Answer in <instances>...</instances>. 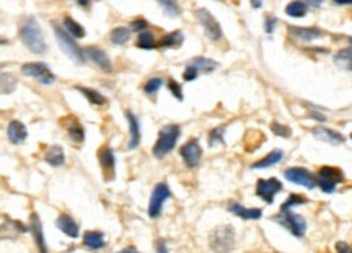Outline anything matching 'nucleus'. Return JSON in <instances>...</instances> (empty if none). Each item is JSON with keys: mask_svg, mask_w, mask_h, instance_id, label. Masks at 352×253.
Segmentation results:
<instances>
[{"mask_svg": "<svg viewBox=\"0 0 352 253\" xmlns=\"http://www.w3.org/2000/svg\"><path fill=\"white\" fill-rule=\"evenodd\" d=\"M20 38H22L23 44L34 54H44L47 49V44L44 41V33L43 28L39 26L38 20L34 17H25L20 22Z\"/></svg>", "mask_w": 352, "mask_h": 253, "instance_id": "1", "label": "nucleus"}, {"mask_svg": "<svg viewBox=\"0 0 352 253\" xmlns=\"http://www.w3.org/2000/svg\"><path fill=\"white\" fill-rule=\"evenodd\" d=\"M179 136H181V128L178 124H167L160 129L155 146L152 149L157 159H163L165 155H168L175 149Z\"/></svg>", "mask_w": 352, "mask_h": 253, "instance_id": "2", "label": "nucleus"}, {"mask_svg": "<svg viewBox=\"0 0 352 253\" xmlns=\"http://www.w3.org/2000/svg\"><path fill=\"white\" fill-rule=\"evenodd\" d=\"M209 247L216 253H230L235 247V229L230 224L216 227L209 235Z\"/></svg>", "mask_w": 352, "mask_h": 253, "instance_id": "3", "label": "nucleus"}, {"mask_svg": "<svg viewBox=\"0 0 352 253\" xmlns=\"http://www.w3.org/2000/svg\"><path fill=\"white\" fill-rule=\"evenodd\" d=\"M54 33H56V38H57V43L60 46V49L64 51L68 57L72 60H75L77 64H85L87 62V57H85V52L84 49L75 43V39L72 36L67 35V31L64 30V26H60L59 23L54 22Z\"/></svg>", "mask_w": 352, "mask_h": 253, "instance_id": "4", "label": "nucleus"}, {"mask_svg": "<svg viewBox=\"0 0 352 253\" xmlns=\"http://www.w3.org/2000/svg\"><path fill=\"white\" fill-rule=\"evenodd\" d=\"M344 180L341 168L336 167H321L316 175V186H320L323 193H334L336 186Z\"/></svg>", "mask_w": 352, "mask_h": 253, "instance_id": "5", "label": "nucleus"}, {"mask_svg": "<svg viewBox=\"0 0 352 253\" xmlns=\"http://www.w3.org/2000/svg\"><path fill=\"white\" fill-rule=\"evenodd\" d=\"M274 221L279 222L280 225H284V227L297 238H302L307 232L305 219L300 214L292 213V211H289V213H279L277 216H274Z\"/></svg>", "mask_w": 352, "mask_h": 253, "instance_id": "6", "label": "nucleus"}, {"mask_svg": "<svg viewBox=\"0 0 352 253\" xmlns=\"http://www.w3.org/2000/svg\"><path fill=\"white\" fill-rule=\"evenodd\" d=\"M22 72L28 77H33L41 85H52L56 82V75L44 62H26L22 66Z\"/></svg>", "mask_w": 352, "mask_h": 253, "instance_id": "7", "label": "nucleus"}, {"mask_svg": "<svg viewBox=\"0 0 352 253\" xmlns=\"http://www.w3.org/2000/svg\"><path fill=\"white\" fill-rule=\"evenodd\" d=\"M171 198V191L168 188L167 183H158L157 186L152 191V196H150V203H149V216L152 219H157L160 217L162 214V209H163V204L165 201H168Z\"/></svg>", "mask_w": 352, "mask_h": 253, "instance_id": "8", "label": "nucleus"}, {"mask_svg": "<svg viewBox=\"0 0 352 253\" xmlns=\"http://www.w3.org/2000/svg\"><path fill=\"white\" fill-rule=\"evenodd\" d=\"M196 18L197 22L202 25L205 36L210 41H219L222 39V28H220V23L217 22L214 15L205 9H197L196 10Z\"/></svg>", "mask_w": 352, "mask_h": 253, "instance_id": "9", "label": "nucleus"}, {"mask_svg": "<svg viewBox=\"0 0 352 253\" xmlns=\"http://www.w3.org/2000/svg\"><path fill=\"white\" fill-rule=\"evenodd\" d=\"M179 155L188 168H196L202 159V147L197 139H189L186 144L179 149Z\"/></svg>", "mask_w": 352, "mask_h": 253, "instance_id": "10", "label": "nucleus"}, {"mask_svg": "<svg viewBox=\"0 0 352 253\" xmlns=\"http://www.w3.org/2000/svg\"><path fill=\"white\" fill-rule=\"evenodd\" d=\"M284 176L289 181H292L295 184H302V186H305L307 189H313L316 186V176L307 168H302V167L287 168L284 172Z\"/></svg>", "mask_w": 352, "mask_h": 253, "instance_id": "11", "label": "nucleus"}, {"mask_svg": "<svg viewBox=\"0 0 352 253\" xmlns=\"http://www.w3.org/2000/svg\"><path fill=\"white\" fill-rule=\"evenodd\" d=\"M282 189V183L277 178H267V180H258L256 183V196L266 201L267 204H272L274 196Z\"/></svg>", "mask_w": 352, "mask_h": 253, "instance_id": "12", "label": "nucleus"}, {"mask_svg": "<svg viewBox=\"0 0 352 253\" xmlns=\"http://www.w3.org/2000/svg\"><path fill=\"white\" fill-rule=\"evenodd\" d=\"M98 160H100V165L103 170V176H105L106 181H111L114 180V168H116V157L111 147L108 146H103L98 150Z\"/></svg>", "mask_w": 352, "mask_h": 253, "instance_id": "13", "label": "nucleus"}, {"mask_svg": "<svg viewBox=\"0 0 352 253\" xmlns=\"http://www.w3.org/2000/svg\"><path fill=\"white\" fill-rule=\"evenodd\" d=\"M28 227L15 219H10L9 216H0V238H15L20 234H25Z\"/></svg>", "mask_w": 352, "mask_h": 253, "instance_id": "14", "label": "nucleus"}, {"mask_svg": "<svg viewBox=\"0 0 352 253\" xmlns=\"http://www.w3.org/2000/svg\"><path fill=\"white\" fill-rule=\"evenodd\" d=\"M84 52H85V57H88L95 66H98V69L105 71V72L113 71L111 59H109L108 54L103 49H100L98 46H88L84 49Z\"/></svg>", "mask_w": 352, "mask_h": 253, "instance_id": "15", "label": "nucleus"}, {"mask_svg": "<svg viewBox=\"0 0 352 253\" xmlns=\"http://www.w3.org/2000/svg\"><path fill=\"white\" fill-rule=\"evenodd\" d=\"M30 230L33 235L34 245L39 253H47V245H46V238H44V232H43V224H41V219L36 213H33L30 216Z\"/></svg>", "mask_w": 352, "mask_h": 253, "instance_id": "16", "label": "nucleus"}, {"mask_svg": "<svg viewBox=\"0 0 352 253\" xmlns=\"http://www.w3.org/2000/svg\"><path fill=\"white\" fill-rule=\"evenodd\" d=\"M60 124L67 129L68 138H71V141L75 142V144H82V142L85 141V129L74 116H65L64 119H60Z\"/></svg>", "mask_w": 352, "mask_h": 253, "instance_id": "17", "label": "nucleus"}, {"mask_svg": "<svg viewBox=\"0 0 352 253\" xmlns=\"http://www.w3.org/2000/svg\"><path fill=\"white\" fill-rule=\"evenodd\" d=\"M227 209H229L232 214L245 219V221H258V219H261V216H263V211L259 208H245L237 201H230Z\"/></svg>", "mask_w": 352, "mask_h": 253, "instance_id": "18", "label": "nucleus"}, {"mask_svg": "<svg viewBox=\"0 0 352 253\" xmlns=\"http://www.w3.org/2000/svg\"><path fill=\"white\" fill-rule=\"evenodd\" d=\"M56 225H57V229L62 232V234H65L67 237H71V238H77L80 235V227H79V224L77 221L71 216V214H60L57 217V221H56Z\"/></svg>", "mask_w": 352, "mask_h": 253, "instance_id": "19", "label": "nucleus"}, {"mask_svg": "<svg viewBox=\"0 0 352 253\" xmlns=\"http://www.w3.org/2000/svg\"><path fill=\"white\" fill-rule=\"evenodd\" d=\"M312 134L316 139H320L321 142H326V144H331V146H339V144H344V142H346V138H344L341 133L334 131V129L315 128V129H312Z\"/></svg>", "mask_w": 352, "mask_h": 253, "instance_id": "20", "label": "nucleus"}, {"mask_svg": "<svg viewBox=\"0 0 352 253\" xmlns=\"http://www.w3.org/2000/svg\"><path fill=\"white\" fill-rule=\"evenodd\" d=\"M289 35L299 41H313L323 35V31L315 26H289Z\"/></svg>", "mask_w": 352, "mask_h": 253, "instance_id": "21", "label": "nucleus"}, {"mask_svg": "<svg viewBox=\"0 0 352 253\" xmlns=\"http://www.w3.org/2000/svg\"><path fill=\"white\" fill-rule=\"evenodd\" d=\"M126 119L129 122V134H130V139H129V149L134 150L139 147L140 144V124H139V119L132 111H126Z\"/></svg>", "mask_w": 352, "mask_h": 253, "instance_id": "22", "label": "nucleus"}, {"mask_svg": "<svg viewBox=\"0 0 352 253\" xmlns=\"http://www.w3.org/2000/svg\"><path fill=\"white\" fill-rule=\"evenodd\" d=\"M7 136H9V139L12 144H22V142L28 138V131H26V126L23 124V122H20L17 119H13L9 122V128H7Z\"/></svg>", "mask_w": 352, "mask_h": 253, "instance_id": "23", "label": "nucleus"}, {"mask_svg": "<svg viewBox=\"0 0 352 253\" xmlns=\"http://www.w3.org/2000/svg\"><path fill=\"white\" fill-rule=\"evenodd\" d=\"M84 245L88 248V250H101L105 248V234L100 230H87L84 234Z\"/></svg>", "mask_w": 352, "mask_h": 253, "instance_id": "24", "label": "nucleus"}, {"mask_svg": "<svg viewBox=\"0 0 352 253\" xmlns=\"http://www.w3.org/2000/svg\"><path fill=\"white\" fill-rule=\"evenodd\" d=\"M189 66H192L194 69L199 72V74H210L214 72L219 67V62L217 60H212L209 57H202V56H199V57H194L192 60H189L188 62Z\"/></svg>", "mask_w": 352, "mask_h": 253, "instance_id": "25", "label": "nucleus"}, {"mask_svg": "<svg viewBox=\"0 0 352 253\" xmlns=\"http://www.w3.org/2000/svg\"><path fill=\"white\" fill-rule=\"evenodd\" d=\"M44 160L49 163L52 167H60L64 165L65 162V154H64V149L60 146H51L49 149L46 150V155H44Z\"/></svg>", "mask_w": 352, "mask_h": 253, "instance_id": "26", "label": "nucleus"}, {"mask_svg": "<svg viewBox=\"0 0 352 253\" xmlns=\"http://www.w3.org/2000/svg\"><path fill=\"white\" fill-rule=\"evenodd\" d=\"M77 90L84 95V97L90 101L92 105L95 106H106L108 105V98L105 95H101L100 92L93 90V88H88V87H77Z\"/></svg>", "mask_w": 352, "mask_h": 253, "instance_id": "27", "label": "nucleus"}, {"mask_svg": "<svg viewBox=\"0 0 352 253\" xmlns=\"http://www.w3.org/2000/svg\"><path fill=\"white\" fill-rule=\"evenodd\" d=\"M282 157H284V152H282L280 149H275L272 150V152H269L266 157H263L261 160L254 162L253 163V168H267V167H272L275 165V163H279L282 160Z\"/></svg>", "mask_w": 352, "mask_h": 253, "instance_id": "28", "label": "nucleus"}, {"mask_svg": "<svg viewBox=\"0 0 352 253\" xmlns=\"http://www.w3.org/2000/svg\"><path fill=\"white\" fill-rule=\"evenodd\" d=\"M334 62L346 71H352V38H349V46L346 49H341L334 56Z\"/></svg>", "mask_w": 352, "mask_h": 253, "instance_id": "29", "label": "nucleus"}, {"mask_svg": "<svg viewBox=\"0 0 352 253\" xmlns=\"http://www.w3.org/2000/svg\"><path fill=\"white\" fill-rule=\"evenodd\" d=\"M64 30L67 31L68 36H72L75 39H80L84 38L87 33H85V28L82 26L79 22H75V20L72 17H64Z\"/></svg>", "mask_w": 352, "mask_h": 253, "instance_id": "30", "label": "nucleus"}, {"mask_svg": "<svg viewBox=\"0 0 352 253\" xmlns=\"http://www.w3.org/2000/svg\"><path fill=\"white\" fill-rule=\"evenodd\" d=\"M183 41H184V36H183L181 31H171L160 39L158 46L160 47H179L183 44Z\"/></svg>", "mask_w": 352, "mask_h": 253, "instance_id": "31", "label": "nucleus"}, {"mask_svg": "<svg viewBox=\"0 0 352 253\" xmlns=\"http://www.w3.org/2000/svg\"><path fill=\"white\" fill-rule=\"evenodd\" d=\"M137 47H140V49H155L157 47V39H155V35L152 33L150 30H146L139 33V38H137Z\"/></svg>", "mask_w": 352, "mask_h": 253, "instance_id": "32", "label": "nucleus"}, {"mask_svg": "<svg viewBox=\"0 0 352 253\" xmlns=\"http://www.w3.org/2000/svg\"><path fill=\"white\" fill-rule=\"evenodd\" d=\"M307 12H308V4L300 2V0H297V2H291V4L286 7V13H287L289 17H292V18L305 17Z\"/></svg>", "mask_w": 352, "mask_h": 253, "instance_id": "33", "label": "nucleus"}, {"mask_svg": "<svg viewBox=\"0 0 352 253\" xmlns=\"http://www.w3.org/2000/svg\"><path fill=\"white\" fill-rule=\"evenodd\" d=\"M109 38H111V43L113 44H126L127 41L130 39V30L126 28V26H117V28H114L111 31V35H109Z\"/></svg>", "mask_w": 352, "mask_h": 253, "instance_id": "34", "label": "nucleus"}, {"mask_svg": "<svg viewBox=\"0 0 352 253\" xmlns=\"http://www.w3.org/2000/svg\"><path fill=\"white\" fill-rule=\"evenodd\" d=\"M17 88V79L12 74H0V92L13 93Z\"/></svg>", "mask_w": 352, "mask_h": 253, "instance_id": "35", "label": "nucleus"}, {"mask_svg": "<svg viewBox=\"0 0 352 253\" xmlns=\"http://www.w3.org/2000/svg\"><path fill=\"white\" fill-rule=\"evenodd\" d=\"M305 203H307V198H303L300 195H291L284 203H282L280 213H289V211H292L294 206H300V204H305Z\"/></svg>", "mask_w": 352, "mask_h": 253, "instance_id": "36", "label": "nucleus"}, {"mask_svg": "<svg viewBox=\"0 0 352 253\" xmlns=\"http://www.w3.org/2000/svg\"><path fill=\"white\" fill-rule=\"evenodd\" d=\"M162 85H163V80L160 79V77H152L146 85H144V92H146L147 95H155L158 90H160L162 88Z\"/></svg>", "mask_w": 352, "mask_h": 253, "instance_id": "37", "label": "nucleus"}, {"mask_svg": "<svg viewBox=\"0 0 352 253\" xmlns=\"http://www.w3.org/2000/svg\"><path fill=\"white\" fill-rule=\"evenodd\" d=\"M224 134H225V129H224V128H216V129H212V131L209 133V144H210V146L225 144Z\"/></svg>", "mask_w": 352, "mask_h": 253, "instance_id": "38", "label": "nucleus"}, {"mask_svg": "<svg viewBox=\"0 0 352 253\" xmlns=\"http://www.w3.org/2000/svg\"><path fill=\"white\" fill-rule=\"evenodd\" d=\"M160 4V7L162 9L165 10V15H168V17H178L179 15V7H178V4H175V2H158Z\"/></svg>", "mask_w": 352, "mask_h": 253, "instance_id": "39", "label": "nucleus"}, {"mask_svg": "<svg viewBox=\"0 0 352 253\" xmlns=\"http://www.w3.org/2000/svg\"><path fill=\"white\" fill-rule=\"evenodd\" d=\"M271 131L275 136H280V138H291V136H292L291 128L280 124V122H272V124H271Z\"/></svg>", "mask_w": 352, "mask_h": 253, "instance_id": "40", "label": "nucleus"}, {"mask_svg": "<svg viewBox=\"0 0 352 253\" xmlns=\"http://www.w3.org/2000/svg\"><path fill=\"white\" fill-rule=\"evenodd\" d=\"M167 85H168V90H170L171 93H173V97H175L176 100L181 101V100H183V88H181V85H179L178 82L173 80V79H170Z\"/></svg>", "mask_w": 352, "mask_h": 253, "instance_id": "41", "label": "nucleus"}, {"mask_svg": "<svg viewBox=\"0 0 352 253\" xmlns=\"http://www.w3.org/2000/svg\"><path fill=\"white\" fill-rule=\"evenodd\" d=\"M147 26H149V23L146 22V20L144 18H135V20H132V22H130V31H146L147 30Z\"/></svg>", "mask_w": 352, "mask_h": 253, "instance_id": "42", "label": "nucleus"}, {"mask_svg": "<svg viewBox=\"0 0 352 253\" xmlns=\"http://www.w3.org/2000/svg\"><path fill=\"white\" fill-rule=\"evenodd\" d=\"M197 75H199V72L194 69V67L192 66H186V69H184V72H183V79L186 80V82H192V80H196L197 79Z\"/></svg>", "mask_w": 352, "mask_h": 253, "instance_id": "43", "label": "nucleus"}, {"mask_svg": "<svg viewBox=\"0 0 352 253\" xmlns=\"http://www.w3.org/2000/svg\"><path fill=\"white\" fill-rule=\"evenodd\" d=\"M279 23V20L275 18V17H266V23H264V30L267 35H271V33L275 30V26H277Z\"/></svg>", "mask_w": 352, "mask_h": 253, "instance_id": "44", "label": "nucleus"}, {"mask_svg": "<svg viewBox=\"0 0 352 253\" xmlns=\"http://www.w3.org/2000/svg\"><path fill=\"white\" fill-rule=\"evenodd\" d=\"M336 253H352V248L346 242H337L336 243Z\"/></svg>", "mask_w": 352, "mask_h": 253, "instance_id": "45", "label": "nucleus"}, {"mask_svg": "<svg viewBox=\"0 0 352 253\" xmlns=\"http://www.w3.org/2000/svg\"><path fill=\"white\" fill-rule=\"evenodd\" d=\"M312 118L313 119H318V121H326V118H324V116L320 114V113H312Z\"/></svg>", "mask_w": 352, "mask_h": 253, "instance_id": "46", "label": "nucleus"}, {"mask_svg": "<svg viewBox=\"0 0 352 253\" xmlns=\"http://www.w3.org/2000/svg\"><path fill=\"white\" fill-rule=\"evenodd\" d=\"M0 44H9V39H5L4 36H0Z\"/></svg>", "mask_w": 352, "mask_h": 253, "instance_id": "47", "label": "nucleus"}, {"mask_svg": "<svg viewBox=\"0 0 352 253\" xmlns=\"http://www.w3.org/2000/svg\"><path fill=\"white\" fill-rule=\"evenodd\" d=\"M253 7H254V9H259V7H263V4H261V2H253Z\"/></svg>", "mask_w": 352, "mask_h": 253, "instance_id": "48", "label": "nucleus"}, {"mask_svg": "<svg viewBox=\"0 0 352 253\" xmlns=\"http://www.w3.org/2000/svg\"><path fill=\"white\" fill-rule=\"evenodd\" d=\"M119 253H135V251L129 248V250H124V251H119Z\"/></svg>", "mask_w": 352, "mask_h": 253, "instance_id": "49", "label": "nucleus"}, {"mask_svg": "<svg viewBox=\"0 0 352 253\" xmlns=\"http://www.w3.org/2000/svg\"><path fill=\"white\" fill-rule=\"evenodd\" d=\"M79 5H82V7H90V4H87V2H79Z\"/></svg>", "mask_w": 352, "mask_h": 253, "instance_id": "50", "label": "nucleus"}, {"mask_svg": "<svg viewBox=\"0 0 352 253\" xmlns=\"http://www.w3.org/2000/svg\"><path fill=\"white\" fill-rule=\"evenodd\" d=\"M2 67H4V64H0V69H2Z\"/></svg>", "mask_w": 352, "mask_h": 253, "instance_id": "51", "label": "nucleus"}, {"mask_svg": "<svg viewBox=\"0 0 352 253\" xmlns=\"http://www.w3.org/2000/svg\"><path fill=\"white\" fill-rule=\"evenodd\" d=\"M350 139H352V134H350Z\"/></svg>", "mask_w": 352, "mask_h": 253, "instance_id": "52", "label": "nucleus"}]
</instances>
